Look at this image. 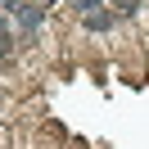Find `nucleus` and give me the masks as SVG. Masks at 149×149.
<instances>
[{
    "instance_id": "nucleus-1",
    "label": "nucleus",
    "mask_w": 149,
    "mask_h": 149,
    "mask_svg": "<svg viewBox=\"0 0 149 149\" xmlns=\"http://www.w3.org/2000/svg\"><path fill=\"white\" fill-rule=\"evenodd\" d=\"M72 9H77V14H95V9H100V0H72Z\"/></svg>"
}]
</instances>
